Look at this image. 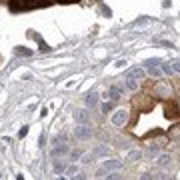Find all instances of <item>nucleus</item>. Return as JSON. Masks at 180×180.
<instances>
[{
  "label": "nucleus",
  "instance_id": "f257e3e1",
  "mask_svg": "<svg viewBox=\"0 0 180 180\" xmlns=\"http://www.w3.org/2000/svg\"><path fill=\"white\" fill-rule=\"evenodd\" d=\"M46 2H30V0H12L10 2V8L12 12H22V10H30V8H38Z\"/></svg>",
  "mask_w": 180,
  "mask_h": 180
},
{
  "label": "nucleus",
  "instance_id": "f03ea898",
  "mask_svg": "<svg viewBox=\"0 0 180 180\" xmlns=\"http://www.w3.org/2000/svg\"><path fill=\"white\" fill-rule=\"evenodd\" d=\"M122 166V160H118V158H112V160H104V164L96 170V176H104L106 172L110 170H118V168Z\"/></svg>",
  "mask_w": 180,
  "mask_h": 180
},
{
  "label": "nucleus",
  "instance_id": "7ed1b4c3",
  "mask_svg": "<svg viewBox=\"0 0 180 180\" xmlns=\"http://www.w3.org/2000/svg\"><path fill=\"white\" fill-rule=\"evenodd\" d=\"M128 120V110H124V108H120V110H116L112 114V124L114 126H124Z\"/></svg>",
  "mask_w": 180,
  "mask_h": 180
},
{
  "label": "nucleus",
  "instance_id": "20e7f679",
  "mask_svg": "<svg viewBox=\"0 0 180 180\" xmlns=\"http://www.w3.org/2000/svg\"><path fill=\"white\" fill-rule=\"evenodd\" d=\"M90 136H92V128H88L86 124H78V126L74 128V138L86 140V138H90Z\"/></svg>",
  "mask_w": 180,
  "mask_h": 180
},
{
  "label": "nucleus",
  "instance_id": "39448f33",
  "mask_svg": "<svg viewBox=\"0 0 180 180\" xmlns=\"http://www.w3.org/2000/svg\"><path fill=\"white\" fill-rule=\"evenodd\" d=\"M106 152H108V148H104V146H100V148H96L94 152H90V154H86L82 162H84V164H90V162L94 160V158H98V156H104Z\"/></svg>",
  "mask_w": 180,
  "mask_h": 180
},
{
  "label": "nucleus",
  "instance_id": "423d86ee",
  "mask_svg": "<svg viewBox=\"0 0 180 180\" xmlns=\"http://www.w3.org/2000/svg\"><path fill=\"white\" fill-rule=\"evenodd\" d=\"M106 98H110V102L120 100V98H122V90H120L118 86H110V88L106 90Z\"/></svg>",
  "mask_w": 180,
  "mask_h": 180
},
{
  "label": "nucleus",
  "instance_id": "0eeeda50",
  "mask_svg": "<svg viewBox=\"0 0 180 180\" xmlns=\"http://www.w3.org/2000/svg\"><path fill=\"white\" fill-rule=\"evenodd\" d=\"M74 120H76L78 124H88V120H90L88 110H76V112H74Z\"/></svg>",
  "mask_w": 180,
  "mask_h": 180
},
{
  "label": "nucleus",
  "instance_id": "6e6552de",
  "mask_svg": "<svg viewBox=\"0 0 180 180\" xmlns=\"http://www.w3.org/2000/svg\"><path fill=\"white\" fill-rule=\"evenodd\" d=\"M128 76H130V78H136V80H142L144 76H146V70L140 68V66H134V68L128 70Z\"/></svg>",
  "mask_w": 180,
  "mask_h": 180
},
{
  "label": "nucleus",
  "instance_id": "1a4fd4ad",
  "mask_svg": "<svg viewBox=\"0 0 180 180\" xmlns=\"http://www.w3.org/2000/svg\"><path fill=\"white\" fill-rule=\"evenodd\" d=\"M68 152H70V148H68L66 144H56V146L52 148V156H54V158H58V156L68 154Z\"/></svg>",
  "mask_w": 180,
  "mask_h": 180
},
{
  "label": "nucleus",
  "instance_id": "9d476101",
  "mask_svg": "<svg viewBox=\"0 0 180 180\" xmlns=\"http://www.w3.org/2000/svg\"><path fill=\"white\" fill-rule=\"evenodd\" d=\"M86 104L92 106V108H94V106L98 104V92L92 90V92H88V94H86Z\"/></svg>",
  "mask_w": 180,
  "mask_h": 180
},
{
  "label": "nucleus",
  "instance_id": "9b49d317",
  "mask_svg": "<svg viewBox=\"0 0 180 180\" xmlns=\"http://www.w3.org/2000/svg\"><path fill=\"white\" fill-rule=\"evenodd\" d=\"M52 168H54V172H56V174H64V170H66V162H62V160H54Z\"/></svg>",
  "mask_w": 180,
  "mask_h": 180
},
{
  "label": "nucleus",
  "instance_id": "f8f14e48",
  "mask_svg": "<svg viewBox=\"0 0 180 180\" xmlns=\"http://www.w3.org/2000/svg\"><path fill=\"white\" fill-rule=\"evenodd\" d=\"M170 160H172V156H170V154H162V156L156 160V164H158V166H162V168H166L168 164H170Z\"/></svg>",
  "mask_w": 180,
  "mask_h": 180
},
{
  "label": "nucleus",
  "instance_id": "ddd939ff",
  "mask_svg": "<svg viewBox=\"0 0 180 180\" xmlns=\"http://www.w3.org/2000/svg\"><path fill=\"white\" fill-rule=\"evenodd\" d=\"M14 54H16V56H30L32 50H30V48H24V46H16Z\"/></svg>",
  "mask_w": 180,
  "mask_h": 180
},
{
  "label": "nucleus",
  "instance_id": "4468645a",
  "mask_svg": "<svg viewBox=\"0 0 180 180\" xmlns=\"http://www.w3.org/2000/svg\"><path fill=\"white\" fill-rule=\"evenodd\" d=\"M138 86H140V84H138V80H136V78H130V76L126 78V88H128V90L134 92V90H138Z\"/></svg>",
  "mask_w": 180,
  "mask_h": 180
},
{
  "label": "nucleus",
  "instance_id": "2eb2a0df",
  "mask_svg": "<svg viewBox=\"0 0 180 180\" xmlns=\"http://www.w3.org/2000/svg\"><path fill=\"white\" fill-rule=\"evenodd\" d=\"M158 64H162L160 58H148V60H144V66L146 68H156Z\"/></svg>",
  "mask_w": 180,
  "mask_h": 180
},
{
  "label": "nucleus",
  "instance_id": "dca6fc26",
  "mask_svg": "<svg viewBox=\"0 0 180 180\" xmlns=\"http://www.w3.org/2000/svg\"><path fill=\"white\" fill-rule=\"evenodd\" d=\"M138 158H142V152H140V150H132V152H128L126 160H130V162H136Z\"/></svg>",
  "mask_w": 180,
  "mask_h": 180
},
{
  "label": "nucleus",
  "instance_id": "f3484780",
  "mask_svg": "<svg viewBox=\"0 0 180 180\" xmlns=\"http://www.w3.org/2000/svg\"><path fill=\"white\" fill-rule=\"evenodd\" d=\"M158 46H164V48H174V44L172 42H168V40H160V38H158V40H154Z\"/></svg>",
  "mask_w": 180,
  "mask_h": 180
},
{
  "label": "nucleus",
  "instance_id": "a211bd4d",
  "mask_svg": "<svg viewBox=\"0 0 180 180\" xmlns=\"http://www.w3.org/2000/svg\"><path fill=\"white\" fill-rule=\"evenodd\" d=\"M112 102L110 100H108V102H104V104H102V112H104V114H108V112H112Z\"/></svg>",
  "mask_w": 180,
  "mask_h": 180
},
{
  "label": "nucleus",
  "instance_id": "6ab92c4d",
  "mask_svg": "<svg viewBox=\"0 0 180 180\" xmlns=\"http://www.w3.org/2000/svg\"><path fill=\"white\" fill-rule=\"evenodd\" d=\"M76 170H78V168H76V164H72V166H66V170H64V172H66L68 176H72V174H76Z\"/></svg>",
  "mask_w": 180,
  "mask_h": 180
},
{
  "label": "nucleus",
  "instance_id": "aec40b11",
  "mask_svg": "<svg viewBox=\"0 0 180 180\" xmlns=\"http://www.w3.org/2000/svg\"><path fill=\"white\" fill-rule=\"evenodd\" d=\"M162 72H166V74H174V70H172V66H170V62H168V64H162Z\"/></svg>",
  "mask_w": 180,
  "mask_h": 180
},
{
  "label": "nucleus",
  "instance_id": "412c9836",
  "mask_svg": "<svg viewBox=\"0 0 180 180\" xmlns=\"http://www.w3.org/2000/svg\"><path fill=\"white\" fill-rule=\"evenodd\" d=\"M150 74L154 76V78H158V76H162V70L158 68V66H156V68H150Z\"/></svg>",
  "mask_w": 180,
  "mask_h": 180
},
{
  "label": "nucleus",
  "instance_id": "4be33fe9",
  "mask_svg": "<svg viewBox=\"0 0 180 180\" xmlns=\"http://www.w3.org/2000/svg\"><path fill=\"white\" fill-rule=\"evenodd\" d=\"M26 134H28V126H22V128H20V132H18V138H24Z\"/></svg>",
  "mask_w": 180,
  "mask_h": 180
},
{
  "label": "nucleus",
  "instance_id": "5701e85b",
  "mask_svg": "<svg viewBox=\"0 0 180 180\" xmlns=\"http://www.w3.org/2000/svg\"><path fill=\"white\" fill-rule=\"evenodd\" d=\"M170 66H172V70H174V74H178V70H180V66H178V60L170 62Z\"/></svg>",
  "mask_w": 180,
  "mask_h": 180
},
{
  "label": "nucleus",
  "instance_id": "b1692460",
  "mask_svg": "<svg viewBox=\"0 0 180 180\" xmlns=\"http://www.w3.org/2000/svg\"><path fill=\"white\" fill-rule=\"evenodd\" d=\"M106 180H122V176H120V174H108Z\"/></svg>",
  "mask_w": 180,
  "mask_h": 180
},
{
  "label": "nucleus",
  "instance_id": "393cba45",
  "mask_svg": "<svg viewBox=\"0 0 180 180\" xmlns=\"http://www.w3.org/2000/svg\"><path fill=\"white\" fill-rule=\"evenodd\" d=\"M80 154H82V152H80V150H72V152H70V156H72L74 160H76V158H80Z\"/></svg>",
  "mask_w": 180,
  "mask_h": 180
},
{
  "label": "nucleus",
  "instance_id": "a878e982",
  "mask_svg": "<svg viewBox=\"0 0 180 180\" xmlns=\"http://www.w3.org/2000/svg\"><path fill=\"white\" fill-rule=\"evenodd\" d=\"M158 148H160V144H150V148H148V150H150V152H156Z\"/></svg>",
  "mask_w": 180,
  "mask_h": 180
},
{
  "label": "nucleus",
  "instance_id": "bb28decb",
  "mask_svg": "<svg viewBox=\"0 0 180 180\" xmlns=\"http://www.w3.org/2000/svg\"><path fill=\"white\" fill-rule=\"evenodd\" d=\"M38 142H40V146H44V142H46V136H44V132L40 134V140H38Z\"/></svg>",
  "mask_w": 180,
  "mask_h": 180
},
{
  "label": "nucleus",
  "instance_id": "cd10ccee",
  "mask_svg": "<svg viewBox=\"0 0 180 180\" xmlns=\"http://www.w3.org/2000/svg\"><path fill=\"white\" fill-rule=\"evenodd\" d=\"M72 180H86V176H84V174H76Z\"/></svg>",
  "mask_w": 180,
  "mask_h": 180
},
{
  "label": "nucleus",
  "instance_id": "c85d7f7f",
  "mask_svg": "<svg viewBox=\"0 0 180 180\" xmlns=\"http://www.w3.org/2000/svg\"><path fill=\"white\" fill-rule=\"evenodd\" d=\"M140 180H152V176H150V174H144V176L140 178Z\"/></svg>",
  "mask_w": 180,
  "mask_h": 180
},
{
  "label": "nucleus",
  "instance_id": "c756f323",
  "mask_svg": "<svg viewBox=\"0 0 180 180\" xmlns=\"http://www.w3.org/2000/svg\"><path fill=\"white\" fill-rule=\"evenodd\" d=\"M16 180H24V176H22V174H18V176H16Z\"/></svg>",
  "mask_w": 180,
  "mask_h": 180
},
{
  "label": "nucleus",
  "instance_id": "7c9ffc66",
  "mask_svg": "<svg viewBox=\"0 0 180 180\" xmlns=\"http://www.w3.org/2000/svg\"><path fill=\"white\" fill-rule=\"evenodd\" d=\"M62 2H76V0H62Z\"/></svg>",
  "mask_w": 180,
  "mask_h": 180
},
{
  "label": "nucleus",
  "instance_id": "2f4dec72",
  "mask_svg": "<svg viewBox=\"0 0 180 180\" xmlns=\"http://www.w3.org/2000/svg\"><path fill=\"white\" fill-rule=\"evenodd\" d=\"M60 180H68V178H60Z\"/></svg>",
  "mask_w": 180,
  "mask_h": 180
}]
</instances>
